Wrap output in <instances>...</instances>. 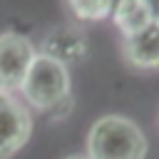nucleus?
<instances>
[{
	"instance_id": "obj_1",
	"label": "nucleus",
	"mask_w": 159,
	"mask_h": 159,
	"mask_svg": "<svg viewBox=\"0 0 159 159\" xmlns=\"http://www.w3.org/2000/svg\"><path fill=\"white\" fill-rule=\"evenodd\" d=\"M87 159H144L147 137L127 117L107 114L87 134Z\"/></svg>"
},
{
	"instance_id": "obj_2",
	"label": "nucleus",
	"mask_w": 159,
	"mask_h": 159,
	"mask_svg": "<svg viewBox=\"0 0 159 159\" xmlns=\"http://www.w3.org/2000/svg\"><path fill=\"white\" fill-rule=\"evenodd\" d=\"M22 94L25 99L37 107V109H55L62 102L72 99L70 97V72L62 62L47 57V55H35L25 82H22Z\"/></svg>"
},
{
	"instance_id": "obj_3",
	"label": "nucleus",
	"mask_w": 159,
	"mask_h": 159,
	"mask_svg": "<svg viewBox=\"0 0 159 159\" xmlns=\"http://www.w3.org/2000/svg\"><path fill=\"white\" fill-rule=\"evenodd\" d=\"M35 60V47L17 32L0 35V92L12 94L22 87L25 75Z\"/></svg>"
},
{
	"instance_id": "obj_4",
	"label": "nucleus",
	"mask_w": 159,
	"mask_h": 159,
	"mask_svg": "<svg viewBox=\"0 0 159 159\" xmlns=\"http://www.w3.org/2000/svg\"><path fill=\"white\" fill-rule=\"evenodd\" d=\"M32 134L30 109L12 94L0 92V159L17 154Z\"/></svg>"
},
{
	"instance_id": "obj_5",
	"label": "nucleus",
	"mask_w": 159,
	"mask_h": 159,
	"mask_svg": "<svg viewBox=\"0 0 159 159\" xmlns=\"http://www.w3.org/2000/svg\"><path fill=\"white\" fill-rule=\"evenodd\" d=\"M124 60L139 70L159 67V22H149L139 32L124 37Z\"/></svg>"
},
{
	"instance_id": "obj_6",
	"label": "nucleus",
	"mask_w": 159,
	"mask_h": 159,
	"mask_svg": "<svg viewBox=\"0 0 159 159\" xmlns=\"http://www.w3.org/2000/svg\"><path fill=\"white\" fill-rule=\"evenodd\" d=\"M40 55H47V57H52L67 67V62L82 60L87 55V40L75 27H57L45 37Z\"/></svg>"
},
{
	"instance_id": "obj_7",
	"label": "nucleus",
	"mask_w": 159,
	"mask_h": 159,
	"mask_svg": "<svg viewBox=\"0 0 159 159\" xmlns=\"http://www.w3.org/2000/svg\"><path fill=\"white\" fill-rule=\"evenodd\" d=\"M112 20L124 32V37L139 32L142 27H147L152 22L149 10L142 0H117L114 7H112Z\"/></svg>"
},
{
	"instance_id": "obj_8",
	"label": "nucleus",
	"mask_w": 159,
	"mask_h": 159,
	"mask_svg": "<svg viewBox=\"0 0 159 159\" xmlns=\"http://www.w3.org/2000/svg\"><path fill=\"white\" fill-rule=\"evenodd\" d=\"M70 10L75 12L77 20H84V22H97V20H104L112 15V7H114V0H67Z\"/></svg>"
},
{
	"instance_id": "obj_9",
	"label": "nucleus",
	"mask_w": 159,
	"mask_h": 159,
	"mask_svg": "<svg viewBox=\"0 0 159 159\" xmlns=\"http://www.w3.org/2000/svg\"><path fill=\"white\" fill-rule=\"evenodd\" d=\"M144 5H147V10H149V17H152V22H159V0H142Z\"/></svg>"
},
{
	"instance_id": "obj_10",
	"label": "nucleus",
	"mask_w": 159,
	"mask_h": 159,
	"mask_svg": "<svg viewBox=\"0 0 159 159\" xmlns=\"http://www.w3.org/2000/svg\"><path fill=\"white\" fill-rule=\"evenodd\" d=\"M67 159H87L84 154H72V157H67Z\"/></svg>"
}]
</instances>
